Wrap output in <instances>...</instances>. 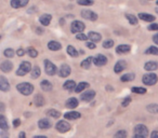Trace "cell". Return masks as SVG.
I'll return each mask as SVG.
<instances>
[{"instance_id": "cell-2", "label": "cell", "mask_w": 158, "mask_h": 138, "mask_svg": "<svg viewBox=\"0 0 158 138\" xmlns=\"http://www.w3.org/2000/svg\"><path fill=\"white\" fill-rule=\"evenodd\" d=\"M148 136V129L144 124H138L134 127V137L135 138H145Z\"/></svg>"}, {"instance_id": "cell-4", "label": "cell", "mask_w": 158, "mask_h": 138, "mask_svg": "<svg viewBox=\"0 0 158 138\" xmlns=\"http://www.w3.org/2000/svg\"><path fill=\"white\" fill-rule=\"evenodd\" d=\"M142 81L145 85H155L158 81V77L157 75L153 73H145L142 78Z\"/></svg>"}, {"instance_id": "cell-45", "label": "cell", "mask_w": 158, "mask_h": 138, "mask_svg": "<svg viewBox=\"0 0 158 138\" xmlns=\"http://www.w3.org/2000/svg\"><path fill=\"white\" fill-rule=\"evenodd\" d=\"M129 104H131V97H130V96L126 97L125 99H123V101H121V106H123V107H127Z\"/></svg>"}, {"instance_id": "cell-42", "label": "cell", "mask_w": 158, "mask_h": 138, "mask_svg": "<svg viewBox=\"0 0 158 138\" xmlns=\"http://www.w3.org/2000/svg\"><path fill=\"white\" fill-rule=\"evenodd\" d=\"M114 137H116V138H126V137H127V132L120 129V131H118L116 134H115Z\"/></svg>"}, {"instance_id": "cell-27", "label": "cell", "mask_w": 158, "mask_h": 138, "mask_svg": "<svg viewBox=\"0 0 158 138\" xmlns=\"http://www.w3.org/2000/svg\"><path fill=\"white\" fill-rule=\"evenodd\" d=\"M0 128L2 131H8L9 129V124H8V121L6 119L5 116L0 114Z\"/></svg>"}, {"instance_id": "cell-54", "label": "cell", "mask_w": 158, "mask_h": 138, "mask_svg": "<svg viewBox=\"0 0 158 138\" xmlns=\"http://www.w3.org/2000/svg\"><path fill=\"white\" fill-rule=\"evenodd\" d=\"M25 136H26V135H25V133H23V132L19 134V137H25Z\"/></svg>"}, {"instance_id": "cell-5", "label": "cell", "mask_w": 158, "mask_h": 138, "mask_svg": "<svg viewBox=\"0 0 158 138\" xmlns=\"http://www.w3.org/2000/svg\"><path fill=\"white\" fill-rule=\"evenodd\" d=\"M44 70H46L47 75L54 76L55 73H57V67L52 63V61H49V59H44Z\"/></svg>"}, {"instance_id": "cell-56", "label": "cell", "mask_w": 158, "mask_h": 138, "mask_svg": "<svg viewBox=\"0 0 158 138\" xmlns=\"http://www.w3.org/2000/svg\"><path fill=\"white\" fill-rule=\"evenodd\" d=\"M156 3H157V6H158V0H157V1H156Z\"/></svg>"}, {"instance_id": "cell-57", "label": "cell", "mask_w": 158, "mask_h": 138, "mask_svg": "<svg viewBox=\"0 0 158 138\" xmlns=\"http://www.w3.org/2000/svg\"><path fill=\"white\" fill-rule=\"evenodd\" d=\"M0 39H1V36H0Z\"/></svg>"}, {"instance_id": "cell-46", "label": "cell", "mask_w": 158, "mask_h": 138, "mask_svg": "<svg viewBox=\"0 0 158 138\" xmlns=\"http://www.w3.org/2000/svg\"><path fill=\"white\" fill-rule=\"evenodd\" d=\"M86 46L88 49H91V50H93V49H95V46H97V44L94 43V42H92V41H88L86 43Z\"/></svg>"}, {"instance_id": "cell-37", "label": "cell", "mask_w": 158, "mask_h": 138, "mask_svg": "<svg viewBox=\"0 0 158 138\" xmlns=\"http://www.w3.org/2000/svg\"><path fill=\"white\" fill-rule=\"evenodd\" d=\"M131 92L132 93H135V94H140V95H143L146 93V89L144 88H139V86H134V88L131 89Z\"/></svg>"}, {"instance_id": "cell-32", "label": "cell", "mask_w": 158, "mask_h": 138, "mask_svg": "<svg viewBox=\"0 0 158 138\" xmlns=\"http://www.w3.org/2000/svg\"><path fill=\"white\" fill-rule=\"evenodd\" d=\"M92 61H93V57H88V58L84 59V61H81L80 66H81V68H84V69H89L91 64H92Z\"/></svg>"}, {"instance_id": "cell-25", "label": "cell", "mask_w": 158, "mask_h": 138, "mask_svg": "<svg viewBox=\"0 0 158 138\" xmlns=\"http://www.w3.org/2000/svg\"><path fill=\"white\" fill-rule=\"evenodd\" d=\"M38 126L41 129H48L51 127V122L48 119H41V120H39V122H38Z\"/></svg>"}, {"instance_id": "cell-1", "label": "cell", "mask_w": 158, "mask_h": 138, "mask_svg": "<svg viewBox=\"0 0 158 138\" xmlns=\"http://www.w3.org/2000/svg\"><path fill=\"white\" fill-rule=\"evenodd\" d=\"M16 90H18L22 95L28 96V95L33 94L34 85L31 83H28V82H22V83H19L18 85H16Z\"/></svg>"}, {"instance_id": "cell-26", "label": "cell", "mask_w": 158, "mask_h": 138, "mask_svg": "<svg viewBox=\"0 0 158 138\" xmlns=\"http://www.w3.org/2000/svg\"><path fill=\"white\" fill-rule=\"evenodd\" d=\"M76 85H77V84H76V82H75V81H73V80H67V81H66L65 83H64L63 88H64V90L72 92V91L75 90Z\"/></svg>"}, {"instance_id": "cell-52", "label": "cell", "mask_w": 158, "mask_h": 138, "mask_svg": "<svg viewBox=\"0 0 158 138\" xmlns=\"http://www.w3.org/2000/svg\"><path fill=\"white\" fill-rule=\"evenodd\" d=\"M3 110H5V106L2 103H0V111H3Z\"/></svg>"}, {"instance_id": "cell-12", "label": "cell", "mask_w": 158, "mask_h": 138, "mask_svg": "<svg viewBox=\"0 0 158 138\" xmlns=\"http://www.w3.org/2000/svg\"><path fill=\"white\" fill-rule=\"evenodd\" d=\"M0 69H1V71H3L5 73H8L13 69V64H12L10 61H5L0 64Z\"/></svg>"}, {"instance_id": "cell-19", "label": "cell", "mask_w": 158, "mask_h": 138, "mask_svg": "<svg viewBox=\"0 0 158 138\" xmlns=\"http://www.w3.org/2000/svg\"><path fill=\"white\" fill-rule=\"evenodd\" d=\"M130 50H131V46L129 44H120L116 48L117 54H125V53L130 52Z\"/></svg>"}, {"instance_id": "cell-10", "label": "cell", "mask_w": 158, "mask_h": 138, "mask_svg": "<svg viewBox=\"0 0 158 138\" xmlns=\"http://www.w3.org/2000/svg\"><path fill=\"white\" fill-rule=\"evenodd\" d=\"M94 97H95V92L93 90L86 91V92L82 93V94L80 95V99H81L82 101H86V103L91 101Z\"/></svg>"}, {"instance_id": "cell-35", "label": "cell", "mask_w": 158, "mask_h": 138, "mask_svg": "<svg viewBox=\"0 0 158 138\" xmlns=\"http://www.w3.org/2000/svg\"><path fill=\"white\" fill-rule=\"evenodd\" d=\"M126 18H127L128 22L131 25H136L138 24V18L133 14H126Z\"/></svg>"}, {"instance_id": "cell-6", "label": "cell", "mask_w": 158, "mask_h": 138, "mask_svg": "<svg viewBox=\"0 0 158 138\" xmlns=\"http://www.w3.org/2000/svg\"><path fill=\"white\" fill-rule=\"evenodd\" d=\"M86 28V25L81 22V21H74L70 25V31L73 34H79L82 33Z\"/></svg>"}, {"instance_id": "cell-33", "label": "cell", "mask_w": 158, "mask_h": 138, "mask_svg": "<svg viewBox=\"0 0 158 138\" xmlns=\"http://www.w3.org/2000/svg\"><path fill=\"white\" fill-rule=\"evenodd\" d=\"M47 114H48L49 116H51V118L53 119H57L61 116V112L59 111V110L56 109H49L48 111H47Z\"/></svg>"}, {"instance_id": "cell-3", "label": "cell", "mask_w": 158, "mask_h": 138, "mask_svg": "<svg viewBox=\"0 0 158 138\" xmlns=\"http://www.w3.org/2000/svg\"><path fill=\"white\" fill-rule=\"evenodd\" d=\"M31 64L29 61H22L19 69L16 70V75L20 76V77H23V76L31 73Z\"/></svg>"}, {"instance_id": "cell-16", "label": "cell", "mask_w": 158, "mask_h": 138, "mask_svg": "<svg viewBox=\"0 0 158 138\" xmlns=\"http://www.w3.org/2000/svg\"><path fill=\"white\" fill-rule=\"evenodd\" d=\"M126 68H127V63H126V61H118L114 67V71L116 73H120L125 70Z\"/></svg>"}, {"instance_id": "cell-50", "label": "cell", "mask_w": 158, "mask_h": 138, "mask_svg": "<svg viewBox=\"0 0 158 138\" xmlns=\"http://www.w3.org/2000/svg\"><path fill=\"white\" fill-rule=\"evenodd\" d=\"M151 137H152V138H156V137H158V131H154L153 133L151 134Z\"/></svg>"}, {"instance_id": "cell-23", "label": "cell", "mask_w": 158, "mask_h": 138, "mask_svg": "<svg viewBox=\"0 0 158 138\" xmlns=\"http://www.w3.org/2000/svg\"><path fill=\"white\" fill-rule=\"evenodd\" d=\"M88 39H90V41L92 42H99L101 41L102 37L101 35H100L99 33H95V31H90V33L88 34Z\"/></svg>"}, {"instance_id": "cell-11", "label": "cell", "mask_w": 158, "mask_h": 138, "mask_svg": "<svg viewBox=\"0 0 158 138\" xmlns=\"http://www.w3.org/2000/svg\"><path fill=\"white\" fill-rule=\"evenodd\" d=\"M70 73H72V69L67 64H63L59 69V76L61 78H67L70 75Z\"/></svg>"}, {"instance_id": "cell-9", "label": "cell", "mask_w": 158, "mask_h": 138, "mask_svg": "<svg viewBox=\"0 0 158 138\" xmlns=\"http://www.w3.org/2000/svg\"><path fill=\"white\" fill-rule=\"evenodd\" d=\"M81 16L84 18H86V20L88 21H92V22H94V21L98 20V14L94 13L93 11H91V10H88V9H85L81 11Z\"/></svg>"}, {"instance_id": "cell-28", "label": "cell", "mask_w": 158, "mask_h": 138, "mask_svg": "<svg viewBox=\"0 0 158 138\" xmlns=\"http://www.w3.org/2000/svg\"><path fill=\"white\" fill-rule=\"evenodd\" d=\"M40 75H41V70H40V68L38 66H35L34 68H31V79H37V78L40 77Z\"/></svg>"}, {"instance_id": "cell-15", "label": "cell", "mask_w": 158, "mask_h": 138, "mask_svg": "<svg viewBox=\"0 0 158 138\" xmlns=\"http://www.w3.org/2000/svg\"><path fill=\"white\" fill-rule=\"evenodd\" d=\"M64 118H65L66 120H69V121L77 120V119L81 118V113L78 111H69V112H66V113L64 114Z\"/></svg>"}, {"instance_id": "cell-13", "label": "cell", "mask_w": 158, "mask_h": 138, "mask_svg": "<svg viewBox=\"0 0 158 138\" xmlns=\"http://www.w3.org/2000/svg\"><path fill=\"white\" fill-rule=\"evenodd\" d=\"M10 90V83L6 77L0 76V91L2 92H8Z\"/></svg>"}, {"instance_id": "cell-51", "label": "cell", "mask_w": 158, "mask_h": 138, "mask_svg": "<svg viewBox=\"0 0 158 138\" xmlns=\"http://www.w3.org/2000/svg\"><path fill=\"white\" fill-rule=\"evenodd\" d=\"M153 41L155 42V43H156V44H157V45H158V34H156V35H155V36H154V37H153Z\"/></svg>"}, {"instance_id": "cell-22", "label": "cell", "mask_w": 158, "mask_h": 138, "mask_svg": "<svg viewBox=\"0 0 158 138\" xmlns=\"http://www.w3.org/2000/svg\"><path fill=\"white\" fill-rule=\"evenodd\" d=\"M40 88H41V90L44 91V92H50L53 89V85L48 80H42L41 83H40Z\"/></svg>"}, {"instance_id": "cell-40", "label": "cell", "mask_w": 158, "mask_h": 138, "mask_svg": "<svg viewBox=\"0 0 158 138\" xmlns=\"http://www.w3.org/2000/svg\"><path fill=\"white\" fill-rule=\"evenodd\" d=\"M77 3L79 6H85V7H88V6L93 5V0H77Z\"/></svg>"}, {"instance_id": "cell-34", "label": "cell", "mask_w": 158, "mask_h": 138, "mask_svg": "<svg viewBox=\"0 0 158 138\" xmlns=\"http://www.w3.org/2000/svg\"><path fill=\"white\" fill-rule=\"evenodd\" d=\"M67 54L72 57H77L79 55V52L73 45H68L67 46Z\"/></svg>"}, {"instance_id": "cell-38", "label": "cell", "mask_w": 158, "mask_h": 138, "mask_svg": "<svg viewBox=\"0 0 158 138\" xmlns=\"http://www.w3.org/2000/svg\"><path fill=\"white\" fill-rule=\"evenodd\" d=\"M146 54H151V55H158V48L157 46H149L146 50Z\"/></svg>"}, {"instance_id": "cell-44", "label": "cell", "mask_w": 158, "mask_h": 138, "mask_svg": "<svg viewBox=\"0 0 158 138\" xmlns=\"http://www.w3.org/2000/svg\"><path fill=\"white\" fill-rule=\"evenodd\" d=\"M76 39L77 40H81V41H86L88 39V35L86 34H82V33H79L78 35H76Z\"/></svg>"}, {"instance_id": "cell-30", "label": "cell", "mask_w": 158, "mask_h": 138, "mask_svg": "<svg viewBox=\"0 0 158 138\" xmlns=\"http://www.w3.org/2000/svg\"><path fill=\"white\" fill-rule=\"evenodd\" d=\"M34 103L37 107H41V106L44 105V97L40 94H37L34 98Z\"/></svg>"}, {"instance_id": "cell-14", "label": "cell", "mask_w": 158, "mask_h": 138, "mask_svg": "<svg viewBox=\"0 0 158 138\" xmlns=\"http://www.w3.org/2000/svg\"><path fill=\"white\" fill-rule=\"evenodd\" d=\"M29 0H11V7L13 9H19V8L26 7Z\"/></svg>"}, {"instance_id": "cell-24", "label": "cell", "mask_w": 158, "mask_h": 138, "mask_svg": "<svg viewBox=\"0 0 158 138\" xmlns=\"http://www.w3.org/2000/svg\"><path fill=\"white\" fill-rule=\"evenodd\" d=\"M48 49L51 51H59L62 49V44L57 41H54V40H51L48 43Z\"/></svg>"}, {"instance_id": "cell-31", "label": "cell", "mask_w": 158, "mask_h": 138, "mask_svg": "<svg viewBox=\"0 0 158 138\" xmlns=\"http://www.w3.org/2000/svg\"><path fill=\"white\" fill-rule=\"evenodd\" d=\"M89 86V83H87V82H80L79 84H77L76 88H75V92L76 93H81L84 90H86L87 88Z\"/></svg>"}, {"instance_id": "cell-8", "label": "cell", "mask_w": 158, "mask_h": 138, "mask_svg": "<svg viewBox=\"0 0 158 138\" xmlns=\"http://www.w3.org/2000/svg\"><path fill=\"white\" fill-rule=\"evenodd\" d=\"M93 64L98 67H102V66L107 64V57L103 54H98L95 57H93Z\"/></svg>"}, {"instance_id": "cell-17", "label": "cell", "mask_w": 158, "mask_h": 138, "mask_svg": "<svg viewBox=\"0 0 158 138\" xmlns=\"http://www.w3.org/2000/svg\"><path fill=\"white\" fill-rule=\"evenodd\" d=\"M144 69L146 71H155L158 69V63L157 61H147V63H145L144 65Z\"/></svg>"}, {"instance_id": "cell-41", "label": "cell", "mask_w": 158, "mask_h": 138, "mask_svg": "<svg viewBox=\"0 0 158 138\" xmlns=\"http://www.w3.org/2000/svg\"><path fill=\"white\" fill-rule=\"evenodd\" d=\"M3 54H5V56L8 57V58H11V57L14 56V50L13 49H6Z\"/></svg>"}, {"instance_id": "cell-47", "label": "cell", "mask_w": 158, "mask_h": 138, "mask_svg": "<svg viewBox=\"0 0 158 138\" xmlns=\"http://www.w3.org/2000/svg\"><path fill=\"white\" fill-rule=\"evenodd\" d=\"M147 29H148V30H158V23H156V24H151L147 27Z\"/></svg>"}, {"instance_id": "cell-49", "label": "cell", "mask_w": 158, "mask_h": 138, "mask_svg": "<svg viewBox=\"0 0 158 138\" xmlns=\"http://www.w3.org/2000/svg\"><path fill=\"white\" fill-rule=\"evenodd\" d=\"M21 125V121L19 120V119H15V120H13V126L14 127H19Z\"/></svg>"}, {"instance_id": "cell-29", "label": "cell", "mask_w": 158, "mask_h": 138, "mask_svg": "<svg viewBox=\"0 0 158 138\" xmlns=\"http://www.w3.org/2000/svg\"><path fill=\"white\" fill-rule=\"evenodd\" d=\"M134 78H135V75L133 73H126V75H123L120 78V81L121 82H130V81H133Z\"/></svg>"}, {"instance_id": "cell-20", "label": "cell", "mask_w": 158, "mask_h": 138, "mask_svg": "<svg viewBox=\"0 0 158 138\" xmlns=\"http://www.w3.org/2000/svg\"><path fill=\"white\" fill-rule=\"evenodd\" d=\"M78 99L75 98V97H70V98H68L67 101H66V107L68 108V109H74V108L78 107Z\"/></svg>"}, {"instance_id": "cell-7", "label": "cell", "mask_w": 158, "mask_h": 138, "mask_svg": "<svg viewBox=\"0 0 158 138\" xmlns=\"http://www.w3.org/2000/svg\"><path fill=\"white\" fill-rule=\"evenodd\" d=\"M55 128L57 129V132L60 133H66L70 129V124L67 121H59L55 125Z\"/></svg>"}, {"instance_id": "cell-21", "label": "cell", "mask_w": 158, "mask_h": 138, "mask_svg": "<svg viewBox=\"0 0 158 138\" xmlns=\"http://www.w3.org/2000/svg\"><path fill=\"white\" fill-rule=\"evenodd\" d=\"M139 18L140 20L144 21V22H154L156 20V18L152 14H148V13H139Z\"/></svg>"}, {"instance_id": "cell-43", "label": "cell", "mask_w": 158, "mask_h": 138, "mask_svg": "<svg viewBox=\"0 0 158 138\" xmlns=\"http://www.w3.org/2000/svg\"><path fill=\"white\" fill-rule=\"evenodd\" d=\"M114 46V41L113 40H106L103 42V48L104 49H110Z\"/></svg>"}, {"instance_id": "cell-55", "label": "cell", "mask_w": 158, "mask_h": 138, "mask_svg": "<svg viewBox=\"0 0 158 138\" xmlns=\"http://www.w3.org/2000/svg\"><path fill=\"white\" fill-rule=\"evenodd\" d=\"M156 13L158 14V8H157V9H156Z\"/></svg>"}, {"instance_id": "cell-18", "label": "cell", "mask_w": 158, "mask_h": 138, "mask_svg": "<svg viewBox=\"0 0 158 138\" xmlns=\"http://www.w3.org/2000/svg\"><path fill=\"white\" fill-rule=\"evenodd\" d=\"M51 20H52V16H51V14H42V15L39 18V22H40V24H41L42 26H49Z\"/></svg>"}, {"instance_id": "cell-36", "label": "cell", "mask_w": 158, "mask_h": 138, "mask_svg": "<svg viewBox=\"0 0 158 138\" xmlns=\"http://www.w3.org/2000/svg\"><path fill=\"white\" fill-rule=\"evenodd\" d=\"M146 109L148 110V112H151V113H158V105L157 104H149L148 106L146 107Z\"/></svg>"}, {"instance_id": "cell-39", "label": "cell", "mask_w": 158, "mask_h": 138, "mask_svg": "<svg viewBox=\"0 0 158 138\" xmlns=\"http://www.w3.org/2000/svg\"><path fill=\"white\" fill-rule=\"evenodd\" d=\"M26 52H27V54H28L31 57H33V58H35V57L38 56V51L34 48H28Z\"/></svg>"}, {"instance_id": "cell-53", "label": "cell", "mask_w": 158, "mask_h": 138, "mask_svg": "<svg viewBox=\"0 0 158 138\" xmlns=\"http://www.w3.org/2000/svg\"><path fill=\"white\" fill-rule=\"evenodd\" d=\"M36 31H37L39 35H41V34H42V29H40V28H37V29H36Z\"/></svg>"}, {"instance_id": "cell-48", "label": "cell", "mask_w": 158, "mask_h": 138, "mask_svg": "<svg viewBox=\"0 0 158 138\" xmlns=\"http://www.w3.org/2000/svg\"><path fill=\"white\" fill-rule=\"evenodd\" d=\"M16 54H18V56H24L25 51L23 50V49H19V50L16 51Z\"/></svg>"}]
</instances>
